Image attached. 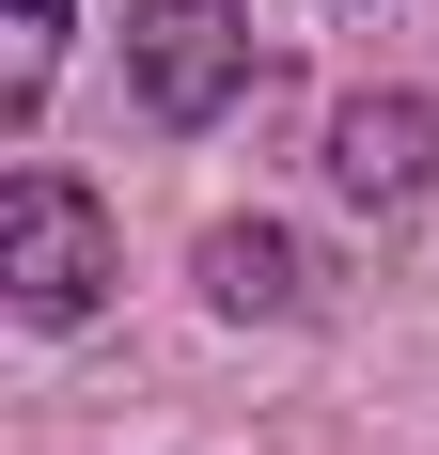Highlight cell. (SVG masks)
<instances>
[{"instance_id":"6da1fadb","label":"cell","mask_w":439,"mask_h":455,"mask_svg":"<svg viewBox=\"0 0 439 455\" xmlns=\"http://www.w3.org/2000/svg\"><path fill=\"white\" fill-rule=\"evenodd\" d=\"M251 79H267V47L235 0H126V94L157 126H220Z\"/></svg>"},{"instance_id":"7a4b0ae2","label":"cell","mask_w":439,"mask_h":455,"mask_svg":"<svg viewBox=\"0 0 439 455\" xmlns=\"http://www.w3.org/2000/svg\"><path fill=\"white\" fill-rule=\"evenodd\" d=\"M0 299L32 330H79L94 299H110V220H94L63 173H16L0 188Z\"/></svg>"},{"instance_id":"3957f363","label":"cell","mask_w":439,"mask_h":455,"mask_svg":"<svg viewBox=\"0 0 439 455\" xmlns=\"http://www.w3.org/2000/svg\"><path fill=\"white\" fill-rule=\"evenodd\" d=\"M424 173H439V110L424 94H361L330 126V188H361V204H408Z\"/></svg>"},{"instance_id":"277c9868","label":"cell","mask_w":439,"mask_h":455,"mask_svg":"<svg viewBox=\"0 0 439 455\" xmlns=\"http://www.w3.org/2000/svg\"><path fill=\"white\" fill-rule=\"evenodd\" d=\"M204 299H220V315H299V299H314V267H299V235L235 220V235H204Z\"/></svg>"},{"instance_id":"5b68a950","label":"cell","mask_w":439,"mask_h":455,"mask_svg":"<svg viewBox=\"0 0 439 455\" xmlns=\"http://www.w3.org/2000/svg\"><path fill=\"white\" fill-rule=\"evenodd\" d=\"M47 63H63V0H16V47H0V110H32Z\"/></svg>"}]
</instances>
